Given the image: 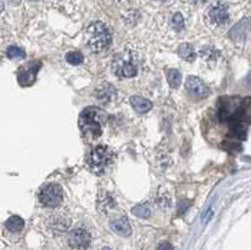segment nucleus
Wrapping results in <instances>:
<instances>
[{
	"label": "nucleus",
	"mask_w": 251,
	"mask_h": 250,
	"mask_svg": "<svg viewBox=\"0 0 251 250\" xmlns=\"http://www.w3.org/2000/svg\"><path fill=\"white\" fill-rule=\"evenodd\" d=\"M157 250H174V248H172V245L170 243H161L157 247Z\"/></svg>",
	"instance_id": "nucleus-20"
},
{
	"label": "nucleus",
	"mask_w": 251,
	"mask_h": 250,
	"mask_svg": "<svg viewBox=\"0 0 251 250\" xmlns=\"http://www.w3.org/2000/svg\"><path fill=\"white\" fill-rule=\"evenodd\" d=\"M186 89L192 97H196V98H206L210 94L207 85L197 77H188L186 80Z\"/></svg>",
	"instance_id": "nucleus-9"
},
{
	"label": "nucleus",
	"mask_w": 251,
	"mask_h": 250,
	"mask_svg": "<svg viewBox=\"0 0 251 250\" xmlns=\"http://www.w3.org/2000/svg\"><path fill=\"white\" fill-rule=\"evenodd\" d=\"M171 24L172 27H174L175 30L180 31L182 30L183 27H185V19H183V17L180 14V13H177V14H175L174 17H172Z\"/></svg>",
	"instance_id": "nucleus-19"
},
{
	"label": "nucleus",
	"mask_w": 251,
	"mask_h": 250,
	"mask_svg": "<svg viewBox=\"0 0 251 250\" xmlns=\"http://www.w3.org/2000/svg\"><path fill=\"white\" fill-rule=\"evenodd\" d=\"M158 1H165V0H158Z\"/></svg>",
	"instance_id": "nucleus-24"
},
{
	"label": "nucleus",
	"mask_w": 251,
	"mask_h": 250,
	"mask_svg": "<svg viewBox=\"0 0 251 250\" xmlns=\"http://www.w3.org/2000/svg\"><path fill=\"white\" fill-rule=\"evenodd\" d=\"M13 1H14V3H19L20 0H13Z\"/></svg>",
	"instance_id": "nucleus-23"
},
{
	"label": "nucleus",
	"mask_w": 251,
	"mask_h": 250,
	"mask_svg": "<svg viewBox=\"0 0 251 250\" xmlns=\"http://www.w3.org/2000/svg\"><path fill=\"white\" fill-rule=\"evenodd\" d=\"M97 98L102 102H111L116 97V89L112 84H108V83H104L102 85H98L97 88Z\"/></svg>",
	"instance_id": "nucleus-11"
},
{
	"label": "nucleus",
	"mask_w": 251,
	"mask_h": 250,
	"mask_svg": "<svg viewBox=\"0 0 251 250\" xmlns=\"http://www.w3.org/2000/svg\"><path fill=\"white\" fill-rule=\"evenodd\" d=\"M31 1H35V0H31Z\"/></svg>",
	"instance_id": "nucleus-25"
},
{
	"label": "nucleus",
	"mask_w": 251,
	"mask_h": 250,
	"mask_svg": "<svg viewBox=\"0 0 251 250\" xmlns=\"http://www.w3.org/2000/svg\"><path fill=\"white\" fill-rule=\"evenodd\" d=\"M6 54H8L9 58H24L25 57V52H24V49H22L20 47H17V46L9 47L8 51H6Z\"/></svg>",
	"instance_id": "nucleus-17"
},
{
	"label": "nucleus",
	"mask_w": 251,
	"mask_h": 250,
	"mask_svg": "<svg viewBox=\"0 0 251 250\" xmlns=\"http://www.w3.org/2000/svg\"><path fill=\"white\" fill-rule=\"evenodd\" d=\"M112 69L116 76L121 78H132L137 74V62L134 54L129 51H123L114 56Z\"/></svg>",
	"instance_id": "nucleus-4"
},
{
	"label": "nucleus",
	"mask_w": 251,
	"mask_h": 250,
	"mask_svg": "<svg viewBox=\"0 0 251 250\" xmlns=\"http://www.w3.org/2000/svg\"><path fill=\"white\" fill-rule=\"evenodd\" d=\"M63 190L59 185L49 184L42 188L39 193L40 204L46 208H57L62 202Z\"/></svg>",
	"instance_id": "nucleus-5"
},
{
	"label": "nucleus",
	"mask_w": 251,
	"mask_h": 250,
	"mask_svg": "<svg viewBox=\"0 0 251 250\" xmlns=\"http://www.w3.org/2000/svg\"><path fill=\"white\" fill-rule=\"evenodd\" d=\"M192 3H196V4H199V3H203V1H206V0H191Z\"/></svg>",
	"instance_id": "nucleus-21"
},
{
	"label": "nucleus",
	"mask_w": 251,
	"mask_h": 250,
	"mask_svg": "<svg viewBox=\"0 0 251 250\" xmlns=\"http://www.w3.org/2000/svg\"><path fill=\"white\" fill-rule=\"evenodd\" d=\"M207 20L208 24H211L212 27H216V28L227 24L228 20H230L227 6L224 5V4H216V5L212 6L207 13Z\"/></svg>",
	"instance_id": "nucleus-7"
},
{
	"label": "nucleus",
	"mask_w": 251,
	"mask_h": 250,
	"mask_svg": "<svg viewBox=\"0 0 251 250\" xmlns=\"http://www.w3.org/2000/svg\"><path fill=\"white\" fill-rule=\"evenodd\" d=\"M129 102H131L132 107H133V110L137 112V113H146V112H149L152 108V102H150V101L146 100V98H142V97H131Z\"/></svg>",
	"instance_id": "nucleus-12"
},
{
	"label": "nucleus",
	"mask_w": 251,
	"mask_h": 250,
	"mask_svg": "<svg viewBox=\"0 0 251 250\" xmlns=\"http://www.w3.org/2000/svg\"><path fill=\"white\" fill-rule=\"evenodd\" d=\"M114 161L113 151L108 146H96L91 150L87 159V165L92 172L102 175L112 166Z\"/></svg>",
	"instance_id": "nucleus-3"
},
{
	"label": "nucleus",
	"mask_w": 251,
	"mask_h": 250,
	"mask_svg": "<svg viewBox=\"0 0 251 250\" xmlns=\"http://www.w3.org/2000/svg\"><path fill=\"white\" fill-rule=\"evenodd\" d=\"M167 81L172 88H177L181 83V73L177 69H171L167 74Z\"/></svg>",
	"instance_id": "nucleus-15"
},
{
	"label": "nucleus",
	"mask_w": 251,
	"mask_h": 250,
	"mask_svg": "<svg viewBox=\"0 0 251 250\" xmlns=\"http://www.w3.org/2000/svg\"><path fill=\"white\" fill-rule=\"evenodd\" d=\"M42 67L40 62H30L18 71V82L22 87H29L35 82L38 71Z\"/></svg>",
	"instance_id": "nucleus-6"
},
{
	"label": "nucleus",
	"mask_w": 251,
	"mask_h": 250,
	"mask_svg": "<svg viewBox=\"0 0 251 250\" xmlns=\"http://www.w3.org/2000/svg\"><path fill=\"white\" fill-rule=\"evenodd\" d=\"M132 213L136 216H140V218H143V219H147V218L151 215V209H150V206L147 204H143L132 209Z\"/></svg>",
	"instance_id": "nucleus-16"
},
{
	"label": "nucleus",
	"mask_w": 251,
	"mask_h": 250,
	"mask_svg": "<svg viewBox=\"0 0 251 250\" xmlns=\"http://www.w3.org/2000/svg\"><path fill=\"white\" fill-rule=\"evenodd\" d=\"M106 121V113L100 108L88 107L83 110L79 116V122H78L83 139L88 142H93L100 139Z\"/></svg>",
	"instance_id": "nucleus-1"
},
{
	"label": "nucleus",
	"mask_w": 251,
	"mask_h": 250,
	"mask_svg": "<svg viewBox=\"0 0 251 250\" xmlns=\"http://www.w3.org/2000/svg\"><path fill=\"white\" fill-rule=\"evenodd\" d=\"M68 243L73 249L86 250L91 245V234L86 229H75L69 233Z\"/></svg>",
	"instance_id": "nucleus-8"
},
{
	"label": "nucleus",
	"mask_w": 251,
	"mask_h": 250,
	"mask_svg": "<svg viewBox=\"0 0 251 250\" xmlns=\"http://www.w3.org/2000/svg\"><path fill=\"white\" fill-rule=\"evenodd\" d=\"M178 54L186 62H194L195 58H196V53H195L194 48H192V46L187 44V43H183V44L178 47Z\"/></svg>",
	"instance_id": "nucleus-14"
},
{
	"label": "nucleus",
	"mask_w": 251,
	"mask_h": 250,
	"mask_svg": "<svg viewBox=\"0 0 251 250\" xmlns=\"http://www.w3.org/2000/svg\"><path fill=\"white\" fill-rule=\"evenodd\" d=\"M67 62L73 64V66H78L80 63L83 62V56L79 53V52H71L66 56Z\"/></svg>",
	"instance_id": "nucleus-18"
},
{
	"label": "nucleus",
	"mask_w": 251,
	"mask_h": 250,
	"mask_svg": "<svg viewBox=\"0 0 251 250\" xmlns=\"http://www.w3.org/2000/svg\"><path fill=\"white\" fill-rule=\"evenodd\" d=\"M86 39L91 51L96 52V53L106 51L112 42L108 28L100 22H94L87 28Z\"/></svg>",
	"instance_id": "nucleus-2"
},
{
	"label": "nucleus",
	"mask_w": 251,
	"mask_h": 250,
	"mask_svg": "<svg viewBox=\"0 0 251 250\" xmlns=\"http://www.w3.org/2000/svg\"><path fill=\"white\" fill-rule=\"evenodd\" d=\"M102 250H112V249H111V248H107V247H106V248H103Z\"/></svg>",
	"instance_id": "nucleus-22"
},
{
	"label": "nucleus",
	"mask_w": 251,
	"mask_h": 250,
	"mask_svg": "<svg viewBox=\"0 0 251 250\" xmlns=\"http://www.w3.org/2000/svg\"><path fill=\"white\" fill-rule=\"evenodd\" d=\"M5 227L8 229L9 231H12V233H19V231L23 230L24 227V220L20 218V216H12V218H9L8 220L5 222Z\"/></svg>",
	"instance_id": "nucleus-13"
},
{
	"label": "nucleus",
	"mask_w": 251,
	"mask_h": 250,
	"mask_svg": "<svg viewBox=\"0 0 251 250\" xmlns=\"http://www.w3.org/2000/svg\"><path fill=\"white\" fill-rule=\"evenodd\" d=\"M111 227L112 230L116 234L121 236H128L131 235V225H129L128 219L126 216H121V218H117V219H113L111 222Z\"/></svg>",
	"instance_id": "nucleus-10"
}]
</instances>
